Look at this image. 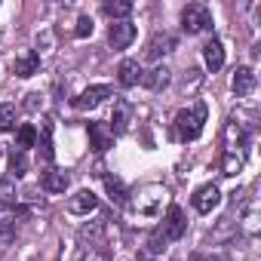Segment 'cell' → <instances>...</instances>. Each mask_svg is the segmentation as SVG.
I'll return each instance as SVG.
<instances>
[{
	"label": "cell",
	"mask_w": 261,
	"mask_h": 261,
	"mask_svg": "<svg viewBox=\"0 0 261 261\" xmlns=\"http://www.w3.org/2000/svg\"><path fill=\"white\" fill-rule=\"evenodd\" d=\"M206 117H209V108L203 101H194L188 108H181L175 114V139L178 142H194L200 139L203 126H206Z\"/></svg>",
	"instance_id": "obj_1"
},
{
	"label": "cell",
	"mask_w": 261,
	"mask_h": 261,
	"mask_svg": "<svg viewBox=\"0 0 261 261\" xmlns=\"http://www.w3.org/2000/svg\"><path fill=\"white\" fill-rule=\"evenodd\" d=\"M169 200V191L163 185H142L136 194H133V209L136 215L142 218H157L163 212V203Z\"/></svg>",
	"instance_id": "obj_2"
},
{
	"label": "cell",
	"mask_w": 261,
	"mask_h": 261,
	"mask_svg": "<svg viewBox=\"0 0 261 261\" xmlns=\"http://www.w3.org/2000/svg\"><path fill=\"white\" fill-rule=\"evenodd\" d=\"M181 28L188 34H203V31H212V13L206 4H188L181 10Z\"/></svg>",
	"instance_id": "obj_3"
},
{
	"label": "cell",
	"mask_w": 261,
	"mask_h": 261,
	"mask_svg": "<svg viewBox=\"0 0 261 261\" xmlns=\"http://www.w3.org/2000/svg\"><path fill=\"white\" fill-rule=\"evenodd\" d=\"M160 233H163L166 243H175V240H181V237L188 233V218H185V209H181V206L172 203V206L166 209L163 224H160Z\"/></svg>",
	"instance_id": "obj_4"
},
{
	"label": "cell",
	"mask_w": 261,
	"mask_h": 261,
	"mask_svg": "<svg viewBox=\"0 0 261 261\" xmlns=\"http://www.w3.org/2000/svg\"><path fill=\"white\" fill-rule=\"evenodd\" d=\"M136 25L133 22H111V28H108V43H111V49H126L129 43L136 40Z\"/></svg>",
	"instance_id": "obj_5"
},
{
	"label": "cell",
	"mask_w": 261,
	"mask_h": 261,
	"mask_svg": "<svg viewBox=\"0 0 261 261\" xmlns=\"http://www.w3.org/2000/svg\"><path fill=\"white\" fill-rule=\"evenodd\" d=\"M114 95V89L111 86H105V83H98V86H89V89H83L77 98H74V108L77 111H92V108H98L105 98H111Z\"/></svg>",
	"instance_id": "obj_6"
},
{
	"label": "cell",
	"mask_w": 261,
	"mask_h": 261,
	"mask_svg": "<svg viewBox=\"0 0 261 261\" xmlns=\"http://www.w3.org/2000/svg\"><path fill=\"white\" fill-rule=\"evenodd\" d=\"M194 209L200 212V215H209L212 209H218V203H221V191L215 188V185H203V188H197V194H194Z\"/></svg>",
	"instance_id": "obj_7"
},
{
	"label": "cell",
	"mask_w": 261,
	"mask_h": 261,
	"mask_svg": "<svg viewBox=\"0 0 261 261\" xmlns=\"http://www.w3.org/2000/svg\"><path fill=\"white\" fill-rule=\"evenodd\" d=\"M86 133H89V148L98 151V154H105V151L114 145V133H111L108 123H89Z\"/></svg>",
	"instance_id": "obj_8"
},
{
	"label": "cell",
	"mask_w": 261,
	"mask_h": 261,
	"mask_svg": "<svg viewBox=\"0 0 261 261\" xmlns=\"http://www.w3.org/2000/svg\"><path fill=\"white\" fill-rule=\"evenodd\" d=\"M255 71L249 68V65H240L237 71H233V80H230V86H233V95L237 98H246V95H252L255 92Z\"/></svg>",
	"instance_id": "obj_9"
},
{
	"label": "cell",
	"mask_w": 261,
	"mask_h": 261,
	"mask_svg": "<svg viewBox=\"0 0 261 261\" xmlns=\"http://www.w3.org/2000/svg\"><path fill=\"white\" fill-rule=\"evenodd\" d=\"M175 49V37L172 34H166V31H160V34H154L151 40H148V49H145V59H151V62H157V59H163V56H169Z\"/></svg>",
	"instance_id": "obj_10"
},
{
	"label": "cell",
	"mask_w": 261,
	"mask_h": 261,
	"mask_svg": "<svg viewBox=\"0 0 261 261\" xmlns=\"http://www.w3.org/2000/svg\"><path fill=\"white\" fill-rule=\"evenodd\" d=\"M108 258H111L108 243H77L71 261H108Z\"/></svg>",
	"instance_id": "obj_11"
},
{
	"label": "cell",
	"mask_w": 261,
	"mask_h": 261,
	"mask_svg": "<svg viewBox=\"0 0 261 261\" xmlns=\"http://www.w3.org/2000/svg\"><path fill=\"white\" fill-rule=\"evenodd\" d=\"M111 133L114 136H123L126 129H129V123H133V105H129L126 98H114V117H111Z\"/></svg>",
	"instance_id": "obj_12"
},
{
	"label": "cell",
	"mask_w": 261,
	"mask_h": 261,
	"mask_svg": "<svg viewBox=\"0 0 261 261\" xmlns=\"http://www.w3.org/2000/svg\"><path fill=\"white\" fill-rule=\"evenodd\" d=\"M142 77H145V71H142V65L136 62V59H123L120 62V68H117V80H120V86H139L142 83Z\"/></svg>",
	"instance_id": "obj_13"
},
{
	"label": "cell",
	"mask_w": 261,
	"mask_h": 261,
	"mask_svg": "<svg viewBox=\"0 0 261 261\" xmlns=\"http://www.w3.org/2000/svg\"><path fill=\"white\" fill-rule=\"evenodd\" d=\"M98 209V197L92 191H77L71 200H68V212L71 215H89Z\"/></svg>",
	"instance_id": "obj_14"
},
{
	"label": "cell",
	"mask_w": 261,
	"mask_h": 261,
	"mask_svg": "<svg viewBox=\"0 0 261 261\" xmlns=\"http://www.w3.org/2000/svg\"><path fill=\"white\" fill-rule=\"evenodd\" d=\"M37 68H40V56H37L34 49L19 53V56H16V62H13V74H16V77H34V74H37Z\"/></svg>",
	"instance_id": "obj_15"
},
{
	"label": "cell",
	"mask_w": 261,
	"mask_h": 261,
	"mask_svg": "<svg viewBox=\"0 0 261 261\" xmlns=\"http://www.w3.org/2000/svg\"><path fill=\"white\" fill-rule=\"evenodd\" d=\"M203 62H206L209 71H221V68H224V46H221L218 37H212V40L203 46Z\"/></svg>",
	"instance_id": "obj_16"
},
{
	"label": "cell",
	"mask_w": 261,
	"mask_h": 261,
	"mask_svg": "<svg viewBox=\"0 0 261 261\" xmlns=\"http://www.w3.org/2000/svg\"><path fill=\"white\" fill-rule=\"evenodd\" d=\"M68 185H71L68 172H59V169H49V172H43V178H40V188H43L46 194H65Z\"/></svg>",
	"instance_id": "obj_17"
},
{
	"label": "cell",
	"mask_w": 261,
	"mask_h": 261,
	"mask_svg": "<svg viewBox=\"0 0 261 261\" xmlns=\"http://www.w3.org/2000/svg\"><path fill=\"white\" fill-rule=\"evenodd\" d=\"M169 77H172V71H169L166 65H160V68H154V71H148V74L142 77V86H148L151 92H160V89L169 86Z\"/></svg>",
	"instance_id": "obj_18"
},
{
	"label": "cell",
	"mask_w": 261,
	"mask_h": 261,
	"mask_svg": "<svg viewBox=\"0 0 261 261\" xmlns=\"http://www.w3.org/2000/svg\"><path fill=\"white\" fill-rule=\"evenodd\" d=\"M101 13H105L111 22H126V16L133 13V4H129V0H105V4H101Z\"/></svg>",
	"instance_id": "obj_19"
},
{
	"label": "cell",
	"mask_w": 261,
	"mask_h": 261,
	"mask_svg": "<svg viewBox=\"0 0 261 261\" xmlns=\"http://www.w3.org/2000/svg\"><path fill=\"white\" fill-rule=\"evenodd\" d=\"M37 151H40L43 163H53V157H56V148H53V120H43V136L37 142Z\"/></svg>",
	"instance_id": "obj_20"
},
{
	"label": "cell",
	"mask_w": 261,
	"mask_h": 261,
	"mask_svg": "<svg viewBox=\"0 0 261 261\" xmlns=\"http://www.w3.org/2000/svg\"><path fill=\"white\" fill-rule=\"evenodd\" d=\"M16 206H19V194H16V185H13L10 178H4V181H0V209L13 212Z\"/></svg>",
	"instance_id": "obj_21"
},
{
	"label": "cell",
	"mask_w": 261,
	"mask_h": 261,
	"mask_svg": "<svg viewBox=\"0 0 261 261\" xmlns=\"http://www.w3.org/2000/svg\"><path fill=\"white\" fill-rule=\"evenodd\" d=\"M37 145V129L31 126V123H25V126H19V136H16V151H28V148H34Z\"/></svg>",
	"instance_id": "obj_22"
},
{
	"label": "cell",
	"mask_w": 261,
	"mask_h": 261,
	"mask_svg": "<svg viewBox=\"0 0 261 261\" xmlns=\"http://www.w3.org/2000/svg\"><path fill=\"white\" fill-rule=\"evenodd\" d=\"M243 163H246L243 151H224V157H221V172H224V175H237V172L243 169Z\"/></svg>",
	"instance_id": "obj_23"
},
{
	"label": "cell",
	"mask_w": 261,
	"mask_h": 261,
	"mask_svg": "<svg viewBox=\"0 0 261 261\" xmlns=\"http://www.w3.org/2000/svg\"><path fill=\"white\" fill-rule=\"evenodd\" d=\"M105 188H108V194H111V200L117 203V206H126V188H123V181L120 178H114V175H105Z\"/></svg>",
	"instance_id": "obj_24"
},
{
	"label": "cell",
	"mask_w": 261,
	"mask_h": 261,
	"mask_svg": "<svg viewBox=\"0 0 261 261\" xmlns=\"http://www.w3.org/2000/svg\"><path fill=\"white\" fill-rule=\"evenodd\" d=\"M240 230L246 233V237H255L258 233V206L252 203L249 209H246V215L240 218Z\"/></svg>",
	"instance_id": "obj_25"
},
{
	"label": "cell",
	"mask_w": 261,
	"mask_h": 261,
	"mask_svg": "<svg viewBox=\"0 0 261 261\" xmlns=\"http://www.w3.org/2000/svg\"><path fill=\"white\" fill-rule=\"evenodd\" d=\"M16 240V218L7 215V218H0V246H10Z\"/></svg>",
	"instance_id": "obj_26"
},
{
	"label": "cell",
	"mask_w": 261,
	"mask_h": 261,
	"mask_svg": "<svg viewBox=\"0 0 261 261\" xmlns=\"http://www.w3.org/2000/svg\"><path fill=\"white\" fill-rule=\"evenodd\" d=\"M0 129L4 133L16 129V105H0Z\"/></svg>",
	"instance_id": "obj_27"
},
{
	"label": "cell",
	"mask_w": 261,
	"mask_h": 261,
	"mask_svg": "<svg viewBox=\"0 0 261 261\" xmlns=\"http://www.w3.org/2000/svg\"><path fill=\"white\" fill-rule=\"evenodd\" d=\"M25 172H28V157H25L22 151H16V154L10 157V175H13V178H22Z\"/></svg>",
	"instance_id": "obj_28"
},
{
	"label": "cell",
	"mask_w": 261,
	"mask_h": 261,
	"mask_svg": "<svg viewBox=\"0 0 261 261\" xmlns=\"http://www.w3.org/2000/svg\"><path fill=\"white\" fill-rule=\"evenodd\" d=\"M166 249V240H163V233H160V227L157 230H151V237H148V255H160Z\"/></svg>",
	"instance_id": "obj_29"
},
{
	"label": "cell",
	"mask_w": 261,
	"mask_h": 261,
	"mask_svg": "<svg viewBox=\"0 0 261 261\" xmlns=\"http://www.w3.org/2000/svg\"><path fill=\"white\" fill-rule=\"evenodd\" d=\"M74 34H77V37H89V34H92V19H89V16H80Z\"/></svg>",
	"instance_id": "obj_30"
},
{
	"label": "cell",
	"mask_w": 261,
	"mask_h": 261,
	"mask_svg": "<svg viewBox=\"0 0 261 261\" xmlns=\"http://www.w3.org/2000/svg\"><path fill=\"white\" fill-rule=\"evenodd\" d=\"M188 261H212V258H206V255H197V252H194V255H191Z\"/></svg>",
	"instance_id": "obj_31"
}]
</instances>
